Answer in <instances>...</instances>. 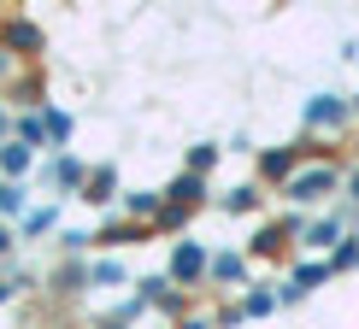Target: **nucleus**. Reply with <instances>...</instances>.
<instances>
[{
  "mask_svg": "<svg viewBox=\"0 0 359 329\" xmlns=\"http://www.w3.org/2000/svg\"><path fill=\"white\" fill-rule=\"evenodd\" d=\"M324 188H330V176H324V171H318V176H306V183H301V200H318Z\"/></svg>",
  "mask_w": 359,
  "mask_h": 329,
  "instance_id": "f03ea898",
  "label": "nucleus"
},
{
  "mask_svg": "<svg viewBox=\"0 0 359 329\" xmlns=\"http://www.w3.org/2000/svg\"><path fill=\"white\" fill-rule=\"evenodd\" d=\"M353 194H359V176H353Z\"/></svg>",
  "mask_w": 359,
  "mask_h": 329,
  "instance_id": "7ed1b4c3",
  "label": "nucleus"
},
{
  "mask_svg": "<svg viewBox=\"0 0 359 329\" xmlns=\"http://www.w3.org/2000/svg\"><path fill=\"white\" fill-rule=\"evenodd\" d=\"M306 118H312V124H336V118H341V100L318 94V100H312V106H306Z\"/></svg>",
  "mask_w": 359,
  "mask_h": 329,
  "instance_id": "f257e3e1",
  "label": "nucleus"
}]
</instances>
